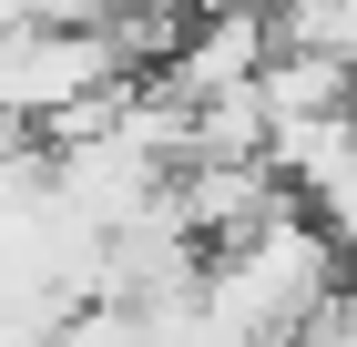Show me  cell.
Returning <instances> with one entry per match:
<instances>
[{
  "label": "cell",
  "mask_w": 357,
  "mask_h": 347,
  "mask_svg": "<svg viewBox=\"0 0 357 347\" xmlns=\"http://www.w3.org/2000/svg\"><path fill=\"white\" fill-rule=\"evenodd\" d=\"M123 52H112V21H61V10H31L10 41H0V133H41L52 143L72 112H92L102 92H123Z\"/></svg>",
  "instance_id": "cell-1"
}]
</instances>
